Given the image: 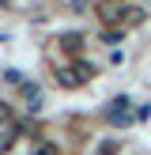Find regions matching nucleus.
<instances>
[{
    "label": "nucleus",
    "mask_w": 151,
    "mask_h": 155,
    "mask_svg": "<svg viewBox=\"0 0 151 155\" xmlns=\"http://www.w3.org/2000/svg\"><path fill=\"white\" fill-rule=\"evenodd\" d=\"M95 15L106 30H128V27H140L147 19V12L140 4H98Z\"/></svg>",
    "instance_id": "1"
},
{
    "label": "nucleus",
    "mask_w": 151,
    "mask_h": 155,
    "mask_svg": "<svg viewBox=\"0 0 151 155\" xmlns=\"http://www.w3.org/2000/svg\"><path fill=\"white\" fill-rule=\"evenodd\" d=\"M91 76H95V64H91V61H68V64L53 68V80H57L60 87H83Z\"/></svg>",
    "instance_id": "2"
},
{
    "label": "nucleus",
    "mask_w": 151,
    "mask_h": 155,
    "mask_svg": "<svg viewBox=\"0 0 151 155\" xmlns=\"http://www.w3.org/2000/svg\"><path fill=\"white\" fill-rule=\"evenodd\" d=\"M0 125H4V129H15V110L4 102V98H0Z\"/></svg>",
    "instance_id": "3"
},
{
    "label": "nucleus",
    "mask_w": 151,
    "mask_h": 155,
    "mask_svg": "<svg viewBox=\"0 0 151 155\" xmlns=\"http://www.w3.org/2000/svg\"><path fill=\"white\" fill-rule=\"evenodd\" d=\"M60 49L79 53V49H83V38H79V34H64V38H60Z\"/></svg>",
    "instance_id": "4"
},
{
    "label": "nucleus",
    "mask_w": 151,
    "mask_h": 155,
    "mask_svg": "<svg viewBox=\"0 0 151 155\" xmlns=\"http://www.w3.org/2000/svg\"><path fill=\"white\" fill-rule=\"evenodd\" d=\"M102 38L106 42H117V38H125V30H102Z\"/></svg>",
    "instance_id": "5"
},
{
    "label": "nucleus",
    "mask_w": 151,
    "mask_h": 155,
    "mask_svg": "<svg viewBox=\"0 0 151 155\" xmlns=\"http://www.w3.org/2000/svg\"><path fill=\"white\" fill-rule=\"evenodd\" d=\"M113 151H117V144H113V140H110V144H102V148H98V155H113Z\"/></svg>",
    "instance_id": "6"
}]
</instances>
